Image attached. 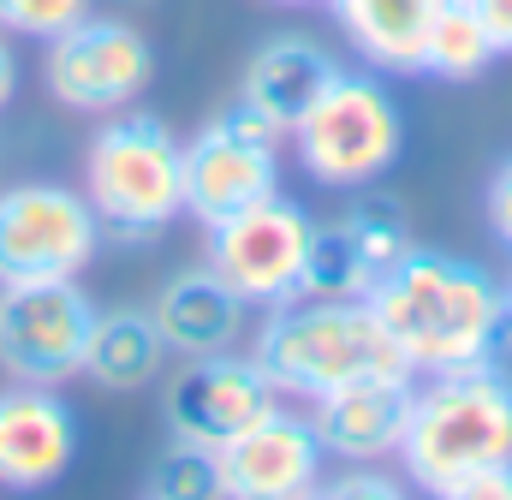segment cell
Returning a JSON list of instances; mask_svg holds the SVG:
<instances>
[{
  "mask_svg": "<svg viewBox=\"0 0 512 500\" xmlns=\"http://www.w3.org/2000/svg\"><path fill=\"white\" fill-rule=\"evenodd\" d=\"M411 375L483 364L501 352V280L447 250L411 245L364 298Z\"/></svg>",
  "mask_w": 512,
  "mask_h": 500,
  "instance_id": "6da1fadb",
  "label": "cell"
},
{
  "mask_svg": "<svg viewBox=\"0 0 512 500\" xmlns=\"http://www.w3.org/2000/svg\"><path fill=\"white\" fill-rule=\"evenodd\" d=\"M399 477L423 495H447L465 471L512 459V375L483 358L411 381V417L399 435Z\"/></svg>",
  "mask_w": 512,
  "mask_h": 500,
  "instance_id": "7a4b0ae2",
  "label": "cell"
},
{
  "mask_svg": "<svg viewBox=\"0 0 512 500\" xmlns=\"http://www.w3.org/2000/svg\"><path fill=\"white\" fill-rule=\"evenodd\" d=\"M251 358L292 399H316V393L346 387V381L411 375V364L399 358V346L387 340V328L364 298H280V304H268L251 340Z\"/></svg>",
  "mask_w": 512,
  "mask_h": 500,
  "instance_id": "3957f363",
  "label": "cell"
},
{
  "mask_svg": "<svg viewBox=\"0 0 512 500\" xmlns=\"http://www.w3.org/2000/svg\"><path fill=\"white\" fill-rule=\"evenodd\" d=\"M84 197L102 233L143 245L185 215V143L155 114H108L84 149Z\"/></svg>",
  "mask_w": 512,
  "mask_h": 500,
  "instance_id": "277c9868",
  "label": "cell"
},
{
  "mask_svg": "<svg viewBox=\"0 0 512 500\" xmlns=\"http://www.w3.org/2000/svg\"><path fill=\"white\" fill-rule=\"evenodd\" d=\"M298 167L328 191H370L405 149V114L382 72H334V84L286 131Z\"/></svg>",
  "mask_w": 512,
  "mask_h": 500,
  "instance_id": "5b68a950",
  "label": "cell"
},
{
  "mask_svg": "<svg viewBox=\"0 0 512 500\" xmlns=\"http://www.w3.org/2000/svg\"><path fill=\"white\" fill-rule=\"evenodd\" d=\"M42 84L72 114H120L155 84V42L131 18L84 12L42 42Z\"/></svg>",
  "mask_w": 512,
  "mask_h": 500,
  "instance_id": "8992f818",
  "label": "cell"
},
{
  "mask_svg": "<svg viewBox=\"0 0 512 500\" xmlns=\"http://www.w3.org/2000/svg\"><path fill=\"white\" fill-rule=\"evenodd\" d=\"M102 221L84 191L54 185V179H24L0 191V286L24 280H78L96 250Z\"/></svg>",
  "mask_w": 512,
  "mask_h": 500,
  "instance_id": "52a82bcc",
  "label": "cell"
},
{
  "mask_svg": "<svg viewBox=\"0 0 512 500\" xmlns=\"http://www.w3.org/2000/svg\"><path fill=\"white\" fill-rule=\"evenodd\" d=\"M96 304L78 280L0 286V375L30 387H66L84 375Z\"/></svg>",
  "mask_w": 512,
  "mask_h": 500,
  "instance_id": "ba28073f",
  "label": "cell"
},
{
  "mask_svg": "<svg viewBox=\"0 0 512 500\" xmlns=\"http://www.w3.org/2000/svg\"><path fill=\"white\" fill-rule=\"evenodd\" d=\"M280 191V131L233 102L185 143V215L215 227Z\"/></svg>",
  "mask_w": 512,
  "mask_h": 500,
  "instance_id": "9c48e42d",
  "label": "cell"
},
{
  "mask_svg": "<svg viewBox=\"0 0 512 500\" xmlns=\"http://www.w3.org/2000/svg\"><path fill=\"white\" fill-rule=\"evenodd\" d=\"M280 405V387L251 352H209V358H179V375L161 393V417L173 429V441L191 447H227L233 435H245Z\"/></svg>",
  "mask_w": 512,
  "mask_h": 500,
  "instance_id": "30bf717a",
  "label": "cell"
},
{
  "mask_svg": "<svg viewBox=\"0 0 512 500\" xmlns=\"http://www.w3.org/2000/svg\"><path fill=\"white\" fill-rule=\"evenodd\" d=\"M310 209H298L292 197H262L251 209L227 215L209 227V268L245 298V304H280L298 298V274H304V250H310Z\"/></svg>",
  "mask_w": 512,
  "mask_h": 500,
  "instance_id": "8fae6325",
  "label": "cell"
},
{
  "mask_svg": "<svg viewBox=\"0 0 512 500\" xmlns=\"http://www.w3.org/2000/svg\"><path fill=\"white\" fill-rule=\"evenodd\" d=\"M411 245L417 239H411V221H405L399 197H358L346 215L310 227L298 298H370V286Z\"/></svg>",
  "mask_w": 512,
  "mask_h": 500,
  "instance_id": "7c38bea8",
  "label": "cell"
},
{
  "mask_svg": "<svg viewBox=\"0 0 512 500\" xmlns=\"http://www.w3.org/2000/svg\"><path fill=\"white\" fill-rule=\"evenodd\" d=\"M215 471H221V495L233 500H304L322 489L328 453L310 417L274 405L262 423L233 435L227 447H215Z\"/></svg>",
  "mask_w": 512,
  "mask_h": 500,
  "instance_id": "4fadbf2b",
  "label": "cell"
},
{
  "mask_svg": "<svg viewBox=\"0 0 512 500\" xmlns=\"http://www.w3.org/2000/svg\"><path fill=\"white\" fill-rule=\"evenodd\" d=\"M72 459H78V411L60 399V387L6 381L0 387V489L42 495L72 471Z\"/></svg>",
  "mask_w": 512,
  "mask_h": 500,
  "instance_id": "5bb4252c",
  "label": "cell"
},
{
  "mask_svg": "<svg viewBox=\"0 0 512 500\" xmlns=\"http://www.w3.org/2000/svg\"><path fill=\"white\" fill-rule=\"evenodd\" d=\"M411 381L417 375H376L346 381L310 399V429L334 465H382L399 453L405 417H411Z\"/></svg>",
  "mask_w": 512,
  "mask_h": 500,
  "instance_id": "9a60e30c",
  "label": "cell"
},
{
  "mask_svg": "<svg viewBox=\"0 0 512 500\" xmlns=\"http://www.w3.org/2000/svg\"><path fill=\"white\" fill-rule=\"evenodd\" d=\"M245 310H251V304H245L209 262L173 274V280L155 292V304H149V316H155V328H161V340H167L173 358L233 352V346L245 340Z\"/></svg>",
  "mask_w": 512,
  "mask_h": 500,
  "instance_id": "2e32d148",
  "label": "cell"
},
{
  "mask_svg": "<svg viewBox=\"0 0 512 500\" xmlns=\"http://www.w3.org/2000/svg\"><path fill=\"white\" fill-rule=\"evenodd\" d=\"M334 72H340V60H334L316 36L286 30V36H268L251 60H245L239 102H245L251 114H262V120L286 137V131L298 125V114L334 84Z\"/></svg>",
  "mask_w": 512,
  "mask_h": 500,
  "instance_id": "e0dca14e",
  "label": "cell"
},
{
  "mask_svg": "<svg viewBox=\"0 0 512 500\" xmlns=\"http://www.w3.org/2000/svg\"><path fill=\"white\" fill-rule=\"evenodd\" d=\"M358 60L382 78H411L423 66V36L453 0H322Z\"/></svg>",
  "mask_w": 512,
  "mask_h": 500,
  "instance_id": "ac0fdd59",
  "label": "cell"
},
{
  "mask_svg": "<svg viewBox=\"0 0 512 500\" xmlns=\"http://www.w3.org/2000/svg\"><path fill=\"white\" fill-rule=\"evenodd\" d=\"M167 358L173 352H167L149 310H137V304L96 310V328H90V346H84V381H96L108 393H137V387L161 381Z\"/></svg>",
  "mask_w": 512,
  "mask_h": 500,
  "instance_id": "d6986e66",
  "label": "cell"
},
{
  "mask_svg": "<svg viewBox=\"0 0 512 500\" xmlns=\"http://www.w3.org/2000/svg\"><path fill=\"white\" fill-rule=\"evenodd\" d=\"M495 60H501V54H495L483 18H477L465 0H453V6L429 24V36H423V66H417V72L435 78V84H477Z\"/></svg>",
  "mask_w": 512,
  "mask_h": 500,
  "instance_id": "ffe728a7",
  "label": "cell"
},
{
  "mask_svg": "<svg viewBox=\"0 0 512 500\" xmlns=\"http://www.w3.org/2000/svg\"><path fill=\"white\" fill-rule=\"evenodd\" d=\"M143 495H155V500H215L221 495L215 453H209V447H191V441H173V447L149 465Z\"/></svg>",
  "mask_w": 512,
  "mask_h": 500,
  "instance_id": "44dd1931",
  "label": "cell"
},
{
  "mask_svg": "<svg viewBox=\"0 0 512 500\" xmlns=\"http://www.w3.org/2000/svg\"><path fill=\"white\" fill-rule=\"evenodd\" d=\"M84 12H96V0H0V30L6 36H30V42H48L66 24H78Z\"/></svg>",
  "mask_w": 512,
  "mask_h": 500,
  "instance_id": "7402d4cb",
  "label": "cell"
},
{
  "mask_svg": "<svg viewBox=\"0 0 512 500\" xmlns=\"http://www.w3.org/2000/svg\"><path fill=\"white\" fill-rule=\"evenodd\" d=\"M316 495H340V500L376 495V500H393V495H405V477H387V471H376V465H346L340 477H322Z\"/></svg>",
  "mask_w": 512,
  "mask_h": 500,
  "instance_id": "603a6c76",
  "label": "cell"
},
{
  "mask_svg": "<svg viewBox=\"0 0 512 500\" xmlns=\"http://www.w3.org/2000/svg\"><path fill=\"white\" fill-rule=\"evenodd\" d=\"M441 500H512V459L465 471V477H459V483H453Z\"/></svg>",
  "mask_w": 512,
  "mask_h": 500,
  "instance_id": "cb8c5ba5",
  "label": "cell"
},
{
  "mask_svg": "<svg viewBox=\"0 0 512 500\" xmlns=\"http://www.w3.org/2000/svg\"><path fill=\"white\" fill-rule=\"evenodd\" d=\"M483 215H489V233L512 250V155L489 173V191H483Z\"/></svg>",
  "mask_w": 512,
  "mask_h": 500,
  "instance_id": "d4e9b609",
  "label": "cell"
},
{
  "mask_svg": "<svg viewBox=\"0 0 512 500\" xmlns=\"http://www.w3.org/2000/svg\"><path fill=\"white\" fill-rule=\"evenodd\" d=\"M465 6L483 18V30H489L495 54H512V0H465Z\"/></svg>",
  "mask_w": 512,
  "mask_h": 500,
  "instance_id": "484cf974",
  "label": "cell"
},
{
  "mask_svg": "<svg viewBox=\"0 0 512 500\" xmlns=\"http://www.w3.org/2000/svg\"><path fill=\"white\" fill-rule=\"evenodd\" d=\"M12 96H18V54H12V42L0 30V114L12 108Z\"/></svg>",
  "mask_w": 512,
  "mask_h": 500,
  "instance_id": "4316f807",
  "label": "cell"
},
{
  "mask_svg": "<svg viewBox=\"0 0 512 500\" xmlns=\"http://www.w3.org/2000/svg\"><path fill=\"white\" fill-rule=\"evenodd\" d=\"M501 346H512V280L501 286Z\"/></svg>",
  "mask_w": 512,
  "mask_h": 500,
  "instance_id": "83f0119b",
  "label": "cell"
},
{
  "mask_svg": "<svg viewBox=\"0 0 512 500\" xmlns=\"http://www.w3.org/2000/svg\"><path fill=\"white\" fill-rule=\"evenodd\" d=\"M268 6H322V0H268Z\"/></svg>",
  "mask_w": 512,
  "mask_h": 500,
  "instance_id": "f1b7e54d",
  "label": "cell"
},
{
  "mask_svg": "<svg viewBox=\"0 0 512 500\" xmlns=\"http://www.w3.org/2000/svg\"><path fill=\"white\" fill-rule=\"evenodd\" d=\"M126 6H155V0H126Z\"/></svg>",
  "mask_w": 512,
  "mask_h": 500,
  "instance_id": "f546056e",
  "label": "cell"
}]
</instances>
